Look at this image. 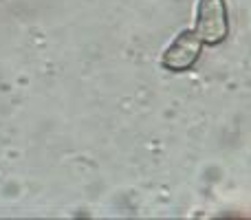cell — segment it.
Wrapping results in <instances>:
<instances>
[{
    "instance_id": "6da1fadb",
    "label": "cell",
    "mask_w": 251,
    "mask_h": 220,
    "mask_svg": "<svg viewBox=\"0 0 251 220\" xmlns=\"http://www.w3.org/2000/svg\"><path fill=\"white\" fill-rule=\"evenodd\" d=\"M194 31L203 47H218L229 35V16L225 0H199Z\"/></svg>"
},
{
    "instance_id": "7a4b0ae2",
    "label": "cell",
    "mask_w": 251,
    "mask_h": 220,
    "mask_svg": "<svg viewBox=\"0 0 251 220\" xmlns=\"http://www.w3.org/2000/svg\"><path fill=\"white\" fill-rule=\"evenodd\" d=\"M203 42L194 29H183L161 55V66L170 73H187L201 60Z\"/></svg>"
}]
</instances>
